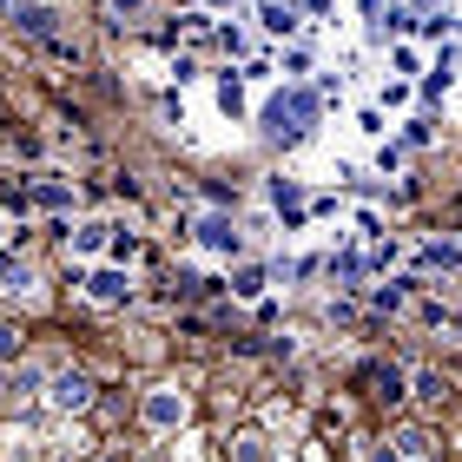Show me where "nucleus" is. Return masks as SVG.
<instances>
[{
    "label": "nucleus",
    "mask_w": 462,
    "mask_h": 462,
    "mask_svg": "<svg viewBox=\"0 0 462 462\" xmlns=\"http://www.w3.org/2000/svg\"><path fill=\"white\" fill-rule=\"evenodd\" d=\"M310 119H318V99H310L304 87H291V93H278V99L264 106L271 139H304V133H310Z\"/></svg>",
    "instance_id": "f257e3e1"
},
{
    "label": "nucleus",
    "mask_w": 462,
    "mask_h": 462,
    "mask_svg": "<svg viewBox=\"0 0 462 462\" xmlns=\"http://www.w3.org/2000/svg\"><path fill=\"white\" fill-rule=\"evenodd\" d=\"M416 396H423V403H443V396H449L443 370H416Z\"/></svg>",
    "instance_id": "0eeeda50"
},
{
    "label": "nucleus",
    "mask_w": 462,
    "mask_h": 462,
    "mask_svg": "<svg viewBox=\"0 0 462 462\" xmlns=\"http://www.w3.org/2000/svg\"><path fill=\"white\" fill-rule=\"evenodd\" d=\"M20 20H27V33H53V7H27Z\"/></svg>",
    "instance_id": "ddd939ff"
},
{
    "label": "nucleus",
    "mask_w": 462,
    "mask_h": 462,
    "mask_svg": "<svg viewBox=\"0 0 462 462\" xmlns=\"http://www.w3.org/2000/svg\"><path fill=\"white\" fill-rule=\"evenodd\" d=\"M370 304H376V310H403V304H410V291H403V284H376V291H370Z\"/></svg>",
    "instance_id": "9b49d317"
},
{
    "label": "nucleus",
    "mask_w": 462,
    "mask_h": 462,
    "mask_svg": "<svg viewBox=\"0 0 462 462\" xmlns=\"http://www.w3.org/2000/svg\"><path fill=\"white\" fill-rule=\"evenodd\" d=\"M0 231H7V225H0Z\"/></svg>",
    "instance_id": "6ab92c4d"
},
{
    "label": "nucleus",
    "mask_w": 462,
    "mask_h": 462,
    "mask_svg": "<svg viewBox=\"0 0 462 462\" xmlns=\"http://www.w3.org/2000/svg\"><path fill=\"white\" fill-rule=\"evenodd\" d=\"M396 456H403V462H423V456H430V436H423V430H403V436H396Z\"/></svg>",
    "instance_id": "1a4fd4ad"
},
{
    "label": "nucleus",
    "mask_w": 462,
    "mask_h": 462,
    "mask_svg": "<svg viewBox=\"0 0 462 462\" xmlns=\"http://www.w3.org/2000/svg\"><path fill=\"white\" fill-rule=\"evenodd\" d=\"M33 205H47V212H53V205H73V192H67V185H33Z\"/></svg>",
    "instance_id": "f8f14e48"
},
{
    "label": "nucleus",
    "mask_w": 462,
    "mask_h": 462,
    "mask_svg": "<svg viewBox=\"0 0 462 462\" xmlns=\"http://www.w3.org/2000/svg\"><path fill=\"white\" fill-rule=\"evenodd\" d=\"M258 20H264V33H298V7L291 0H258Z\"/></svg>",
    "instance_id": "423d86ee"
},
{
    "label": "nucleus",
    "mask_w": 462,
    "mask_h": 462,
    "mask_svg": "<svg viewBox=\"0 0 462 462\" xmlns=\"http://www.w3.org/2000/svg\"><path fill=\"white\" fill-rule=\"evenodd\" d=\"M199 245H205V251H225V258H238L245 238H238V225H231L225 212H212V218H199Z\"/></svg>",
    "instance_id": "f03ea898"
},
{
    "label": "nucleus",
    "mask_w": 462,
    "mask_h": 462,
    "mask_svg": "<svg viewBox=\"0 0 462 462\" xmlns=\"http://www.w3.org/2000/svg\"><path fill=\"white\" fill-rule=\"evenodd\" d=\"M99 245H106V225H79V231H73V251H79V258H93Z\"/></svg>",
    "instance_id": "9d476101"
},
{
    "label": "nucleus",
    "mask_w": 462,
    "mask_h": 462,
    "mask_svg": "<svg viewBox=\"0 0 462 462\" xmlns=\"http://www.w3.org/2000/svg\"><path fill=\"white\" fill-rule=\"evenodd\" d=\"M14 350H20V330H14V324H0V356H14Z\"/></svg>",
    "instance_id": "dca6fc26"
},
{
    "label": "nucleus",
    "mask_w": 462,
    "mask_h": 462,
    "mask_svg": "<svg viewBox=\"0 0 462 462\" xmlns=\"http://www.w3.org/2000/svg\"><path fill=\"white\" fill-rule=\"evenodd\" d=\"M33 284V271L20 264V258H0V291H27Z\"/></svg>",
    "instance_id": "6e6552de"
},
{
    "label": "nucleus",
    "mask_w": 462,
    "mask_h": 462,
    "mask_svg": "<svg viewBox=\"0 0 462 462\" xmlns=\"http://www.w3.org/2000/svg\"><path fill=\"white\" fill-rule=\"evenodd\" d=\"M87 291H93V304H125L133 298V278H125V271H99Z\"/></svg>",
    "instance_id": "39448f33"
},
{
    "label": "nucleus",
    "mask_w": 462,
    "mask_h": 462,
    "mask_svg": "<svg viewBox=\"0 0 462 462\" xmlns=\"http://www.w3.org/2000/svg\"><path fill=\"white\" fill-rule=\"evenodd\" d=\"M113 7H125V14H133V7H139V0H113Z\"/></svg>",
    "instance_id": "a211bd4d"
},
{
    "label": "nucleus",
    "mask_w": 462,
    "mask_h": 462,
    "mask_svg": "<svg viewBox=\"0 0 462 462\" xmlns=\"http://www.w3.org/2000/svg\"><path fill=\"white\" fill-rule=\"evenodd\" d=\"M370 462H403V456H396V449H370Z\"/></svg>",
    "instance_id": "f3484780"
},
{
    "label": "nucleus",
    "mask_w": 462,
    "mask_h": 462,
    "mask_svg": "<svg viewBox=\"0 0 462 462\" xmlns=\"http://www.w3.org/2000/svg\"><path fill=\"white\" fill-rule=\"evenodd\" d=\"M145 423H152V430L185 423V396L179 390H152V396H145Z\"/></svg>",
    "instance_id": "7ed1b4c3"
},
{
    "label": "nucleus",
    "mask_w": 462,
    "mask_h": 462,
    "mask_svg": "<svg viewBox=\"0 0 462 462\" xmlns=\"http://www.w3.org/2000/svg\"><path fill=\"white\" fill-rule=\"evenodd\" d=\"M376 383H383V396L396 403V396H403V370H376Z\"/></svg>",
    "instance_id": "2eb2a0df"
},
{
    "label": "nucleus",
    "mask_w": 462,
    "mask_h": 462,
    "mask_svg": "<svg viewBox=\"0 0 462 462\" xmlns=\"http://www.w3.org/2000/svg\"><path fill=\"white\" fill-rule=\"evenodd\" d=\"M231 291H238V298H258L264 278H258V271H238V284H231Z\"/></svg>",
    "instance_id": "4468645a"
},
{
    "label": "nucleus",
    "mask_w": 462,
    "mask_h": 462,
    "mask_svg": "<svg viewBox=\"0 0 462 462\" xmlns=\"http://www.w3.org/2000/svg\"><path fill=\"white\" fill-rule=\"evenodd\" d=\"M87 396H93V383L79 370H60L53 376V410H87Z\"/></svg>",
    "instance_id": "20e7f679"
}]
</instances>
